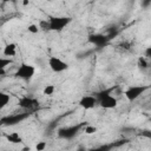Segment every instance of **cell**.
I'll use <instances>...</instances> for the list:
<instances>
[{
	"label": "cell",
	"instance_id": "obj_7",
	"mask_svg": "<svg viewBox=\"0 0 151 151\" xmlns=\"http://www.w3.org/2000/svg\"><path fill=\"white\" fill-rule=\"evenodd\" d=\"M18 105H19L21 109H24V110H33L34 107L38 106V101H37L35 99L31 98V97H26V96H25V97H21V98L19 99Z\"/></svg>",
	"mask_w": 151,
	"mask_h": 151
},
{
	"label": "cell",
	"instance_id": "obj_20",
	"mask_svg": "<svg viewBox=\"0 0 151 151\" xmlns=\"http://www.w3.org/2000/svg\"><path fill=\"white\" fill-rule=\"evenodd\" d=\"M145 54H146V57L151 58V47H147V48H146V51H145Z\"/></svg>",
	"mask_w": 151,
	"mask_h": 151
},
{
	"label": "cell",
	"instance_id": "obj_16",
	"mask_svg": "<svg viewBox=\"0 0 151 151\" xmlns=\"http://www.w3.org/2000/svg\"><path fill=\"white\" fill-rule=\"evenodd\" d=\"M84 132L86 134H93L94 132H97V127L94 125H86L84 127Z\"/></svg>",
	"mask_w": 151,
	"mask_h": 151
},
{
	"label": "cell",
	"instance_id": "obj_14",
	"mask_svg": "<svg viewBox=\"0 0 151 151\" xmlns=\"http://www.w3.org/2000/svg\"><path fill=\"white\" fill-rule=\"evenodd\" d=\"M27 31L32 34H37L39 31H40V26L39 25H35V24H29L27 26Z\"/></svg>",
	"mask_w": 151,
	"mask_h": 151
},
{
	"label": "cell",
	"instance_id": "obj_13",
	"mask_svg": "<svg viewBox=\"0 0 151 151\" xmlns=\"http://www.w3.org/2000/svg\"><path fill=\"white\" fill-rule=\"evenodd\" d=\"M54 91H55V86L50 84V85H46V86L44 87L42 93H44V94H46V96H52V94L54 93Z\"/></svg>",
	"mask_w": 151,
	"mask_h": 151
},
{
	"label": "cell",
	"instance_id": "obj_2",
	"mask_svg": "<svg viewBox=\"0 0 151 151\" xmlns=\"http://www.w3.org/2000/svg\"><path fill=\"white\" fill-rule=\"evenodd\" d=\"M98 104L100 105V107L103 109H106V110H111V109H114L117 107L118 105V100L116 97H113L110 92H103V93H99L98 96Z\"/></svg>",
	"mask_w": 151,
	"mask_h": 151
},
{
	"label": "cell",
	"instance_id": "obj_5",
	"mask_svg": "<svg viewBox=\"0 0 151 151\" xmlns=\"http://www.w3.org/2000/svg\"><path fill=\"white\" fill-rule=\"evenodd\" d=\"M145 90H146V86H140V85L131 86V87H129V88L124 92V94H125V97H126L127 100L133 101V100H136L137 98H139V97L145 92Z\"/></svg>",
	"mask_w": 151,
	"mask_h": 151
},
{
	"label": "cell",
	"instance_id": "obj_15",
	"mask_svg": "<svg viewBox=\"0 0 151 151\" xmlns=\"http://www.w3.org/2000/svg\"><path fill=\"white\" fill-rule=\"evenodd\" d=\"M9 64H12V60L9 58H7V57H2L0 59V70H5V67L7 65H9Z\"/></svg>",
	"mask_w": 151,
	"mask_h": 151
},
{
	"label": "cell",
	"instance_id": "obj_4",
	"mask_svg": "<svg viewBox=\"0 0 151 151\" xmlns=\"http://www.w3.org/2000/svg\"><path fill=\"white\" fill-rule=\"evenodd\" d=\"M48 66L54 73H61L68 68V64L66 61H64L63 59H60L59 57H50Z\"/></svg>",
	"mask_w": 151,
	"mask_h": 151
},
{
	"label": "cell",
	"instance_id": "obj_8",
	"mask_svg": "<svg viewBox=\"0 0 151 151\" xmlns=\"http://www.w3.org/2000/svg\"><path fill=\"white\" fill-rule=\"evenodd\" d=\"M17 51H18L17 44H14V42H9V44H7V45L4 47V50H2V54H4V57L12 58V57H14V55L17 54Z\"/></svg>",
	"mask_w": 151,
	"mask_h": 151
},
{
	"label": "cell",
	"instance_id": "obj_19",
	"mask_svg": "<svg viewBox=\"0 0 151 151\" xmlns=\"http://www.w3.org/2000/svg\"><path fill=\"white\" fill-rule=\"evenodd\" d=\"M46 147V143L45 142H39L37 145H35V149L38 150V151H41V150H44Z\"/></svg>",
	"mask_w": 151,
	"mask_h": 151
},
{
	"label": "cell",
	"instance_id": "obj_23",
	"mask_svg": "<svg viewBox=\"0 0 151 151\" xmlns=\"http://www.w3.org/2000/svg\"><path fill=\"white\" fill-rule=\"evenodd\" d=\"M150 122H151V118H150Z\"/></svg>",
	"mask_w": 151,
	"mask_h": 151
},
{
	"label": "cell",
	"instance_id": "obj_10",
	"mask_svg": "<svg viewBox=\"0 0 151 151\" xmlns=\"http://www.w3.org/2000/svg\"><path fill=\"white\" fill-rule=\"evenodd\" d=\"M6 138L9 143H13V144H19V143L22 142V138L18 132H11L6 136Z\"/></svg>",
	"mask_w": 151,
	"mask_h": 151
},
{
	"label": "cell",
	"instance_id": "obj_1",
	"mask_svg": "<svg viewBox=\"0 0 151 151\" xmlns=\"http://www.w3.org/2000/svg\"><path fill=\"white\" fill-rule=\"evenodd\" d=\"M71 18L68 17H52L47 20L48 22V31H57L60 32L63 31L70 22H71Z\"/></svg>",
	"mask_w": 151,
	"mask_h": 151
},
{
	"label": "cell",
	"instance_id": "obj_12",
	"mask_svg": "<svg viewBox=\"0 0 151 151\" xmlns=\"http://www.w3.org/2000/svg\"><path fill=\"white\" fill-rule=\"evenodd\" d=\"M8 103H9V94L1 92L0 93V107L4 109Z\"/></svg>",
	"mask_w": 151,
	"mask_h": 151
},
{
	"label": "cell",
	"instance_id": "obj_21",
	"mask_svg": "<svg viewBox=\"0 0 151 151\" xmlns=\"http://www.w3.org/2000/svg\"><path fill=\"white\" fill-rule=\"evenodd\" d=\"M28 4H29V0H24V1H22V5H24V6H26V5H28Z\"/></svg>",
	"mask_w": 151,
	"mask_h": 151
},
{
	"label": "cell",
	"instance_id": "obj_22",
	"mask_svg": "<svg viewBox=\"0 0 151 151\" xmlns=\"http://www.w3.org/2000/svg\"><path fill=\"white\" fill-rule=\"evenodd\" d=\"M2 1H13V0H2Z\"/></svg>",
	"mask_w": 151,
	"mask_h": 151
},
{
	"label": "cell",
	"instance_id": "obj_6",
	"mask_svg": "<svg viewBox=\"0 0 151 151\" xmlns=\"http://www.w3.org/2000/svg\"><path fill=\"white\" fill-rule=\"evenodd\" d=\"M97 104H98V97L97 96L86 94V96L81 97V99L79 100V106L83 107V109H85V110H91Z\"/></svg>",
	"mask_w": 151,
	"mask_h": 151
},
{
	"label": "cell",
	"instance_id": "obj_11",
	"mask_svg": "<svg viewBox=\"0 0 151 151\" xmlns=\"http://www.w3.org/2000/svg\"><path fill=\"white\" fill-rule=\"evenodd\" d=\"M25 116H20V114H14V116H11V117H7V118H4L2 122L7 120L8 124H15V123H19L20 119H22Z\"/></svg>",
	"mask_w": 151,
	"mask_h": 151
},
{
	"label": "cell",
	"instance_id": "obj_18",
	"mask_svg": "<svg viewBox=\"0 0 151 151\" xmlns=\"http://www.w3.org/2000/svg\"><path fill=\"white\" fill-rule=\"evenodd\" d=\"M138 66L140 67V68H147V61H146V59L144 58V57H139L138 58Z\"/></svg>",
	"mask_w": 151,
	"mask_h": 151
},
{
	"label": "cell",
	"instance_id": "obj_24",
	"mask_svg": "<svg viewBox=\"0 0 151 151\" xmlns=\"http://www.w3.org/2000/svg\"><path fill=\"white\" fill-rule=\"evenodd\" d=\"M150 97H151V96H150Z\"/></svg>",
	"mask_w": 151,
	"mask_h": 151
},
{
	"label": "cell",
	"instance_id": "obj_3",
	"mask_svg": "<svg viewBox=\"0 0 151 151\" xmlns=\"http://www.w3.org/2000/svg\"><path fill=\"white\" fill-rule=\"evenodd\" d=\"M34 74H35V67L33 65L26 64V63H22L15 72V77L19 79H24V80L32 79Z\"/></svg>",
	"mask_w": 151,
	"mask_h": 151
},
{
	"label": "cell",
	"instance_id": "obj_9",
	"mask_svg": "<svg viewBox=\"0 0 151 151\" xmlns=\"http://www.w3.org/2000/svg\"><path fill=\"white\" fill-rule=\"evenodd\" d=\"M78 131V126H71V127H66L59 131V136L63 138H71L73 137Z\"/></svg>",
	"mask_w": 151,
	"mask_h": 151
},
{
	"label": "cell",
	"instance_id": "obj_17",
	"mask_svg": "<svg viewBox=\"0 0 151 151\" xmlns=\"http://www.w3.org/2000/svg\"><path fill=\"white\" fill-rule=\"evenodd\" d=\"M93 42H96L97 45H100V44H104L105 42V37H103V35H94V37H92V39H91Z\"/></svg>",
	"mask_w": 151,
	"mask_h": 151
}]
</instances>
